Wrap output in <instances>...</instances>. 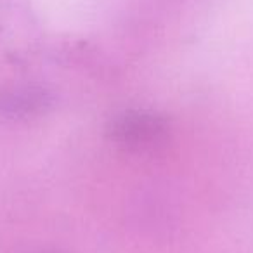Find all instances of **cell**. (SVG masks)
<instances>
[{
    "label": "cell",
    "instance_id": "1",
    "mask_svg": "<svg viewBox=\"0 0 253 253\" xmlns=\"http://www.w3.org/2000/svg\"><path fill=\"white\" fill-rule=\"evenodd\" d=\"M169 122L148 109H126L111 118L108 135L113 142L132 151H151L169 139Z\"/></svg>",
    "mask_w": 253,
    "mask_h": 253
},
{
    "label": "cell",
    "instance_id": "2",
    "mask_svg": "<svg viewBox=\"0 0 253 253\" xmlns=\"http://www.w3.org/2000/svg\"><path fill=\"white\" fill-rule=\"evenodd\" d=\"M54 104L50 90L39 85H14L0 90V116L28 118L47 113Z\"/></svg>",
    "mask_w": 253,
    "mask_h": 253
},
{
    "label": "cell",
    "instance_id": "3",
    "mask_svg": "<svg viewBox=\"0 0 253 253\" xmlns=\"http://www.w3.org/2000/svg\"><path fill=\"white\" fill-rule=\"evenodd\" d=\"M43 253H57V252H43Z\"/></svg>",
    "mask_w": 253,
    "mask_h": 253
}]
</instances>
